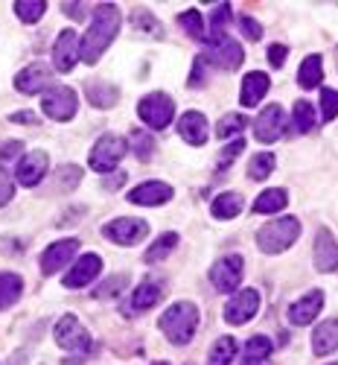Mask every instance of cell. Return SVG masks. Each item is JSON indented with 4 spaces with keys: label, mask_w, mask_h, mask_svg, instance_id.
Here are the masks:
<instances>
[{
    "label": "cell",
    "mask_w": 338,
    "mask_h": 365,
    "mask_svg": "<svg viewBox=\"0 0 338 365\" xmlns=\"http://www.w3.org/2000/svg\"><path fill=\"white\" fill-rule=\"evenodd\" d=\"M158 324L172 345H187V342H193L196 327H199V307L193 301H178L164 310Z\"/></svg>",
    "instance_id": "obj_2"
},
{
    "label": "cell",
    "mask_w": 338,
    "mask_h": 365,
    "mask_svg": "<svg viewBox=\"0 0 338 365\" xmlns=\"http://www.w3.org/2000/svg\"><path fill=\"white\" fill-rule=\"evenodd\" d=\"M239 29L245 33V38H248V41H260L263 38V24H257L248 15H239Z\"/></svg>",
    "instance_id": "obj_45"
},
{
    "label": "cell",
    "mask_w": 338,
    "mask_h": 365,
    "mask_svg": "<svg viewBox=\"0 0 338 365\" xmlns=\"http://www.w3.org/2000/svg\"><path fill=\"white\" fill-rule=\"evenodd\" d=\"M120 26H122V12L114 4H100L94 9V21H90L88 33L82 38V62L85 65H97L100 62L102 53L117 38Z\"/></svg>",
    "instance_id": "obj_1"
},
{
    "label": "cell",
    "mask_w": 338,
    "mask_h": 365,
    "mask_svg": "<svg viewBox=\"0 0 338 365\" xmlns=\"http://www.w3.org/2000/svg\"><path fill=\"white\" fill-rule=\"evenodd\" d=\"M268 354H271V339L268 336H251L242 348L239 362L242 365H260V362L268 359Z\"/></svg>",
    "instance_id": "obj_28"
},
{
    "label": "cell",
    "mask_w": 338,
    "mask_h": 365,
    "mask_svg": "<svg viewBox=\"0 0 338 365\" xmlns=\"http://www.w3.org/2000/svg\"><path fill=\"white\" fill-rule=\"evenodd\" d=\"M152 365H167V362H152Z\"/></svg>",
    "instance_id": "obj_53"
},
{
    "label": "cell",
    "mask_w": 338,
    "mask_h": 365,
    "mask_svg": "<svg viewBox=\"0 0 338 365\" xmlns=\"http://www.w3.org/2000/svg\"><path fill=\"white\" fill-rule=\"evenodd\" d=\"M79 255V240H58L41 255V272L44 275H56L58 269H65L68 263H73V257Z\"/></svg>",
    "instance_id": "obj_15"
},
{
    "label": "cell",
    "mask_w": 338,
    "mask_h": 365,
    "mask_svg": "<svg viewBox=\"0 0 338 365\" xmlns=\"http://www.w3.org/2000/svg\"><path fill=\"white\" fill-rule=\"evenodd\" d=\"M132 143H134V155H137L140 161H149L152 155H155V138L146 135L143 129L132 132Z\"/></svg>",
    "instance_id": "obj_39"
},
{
    "label": "cell",
    "mask_w": 338,
    "mask_h": 365,
    "mask_svg": "<svg viewBox=\"0 0 338 365\" xmlns=\"http://www.w3.org/2000/svg\"><path fill=\"white\" fill-rule=\"evenodd\" d=\"M297 237H300V222L295 217H280L257 231V246L263 255H280L295 246Z\"/></svg>",
    "instance_id": "obj_3"
},
{
    "label": "cell",
    "mask_w": 338,
    "mask_h": 365,
    "mask_svg": "<svg viewBox=\"0 0 338 365\" xmlns=\"http://www.w3.org/2000/svg\"><path fill=\"white\" fill-rule=\"evenodd\" d=\"M100 272H102V257L100 255H82V257H76V263L65 275V287L68 289H82V287H88L90 281H94Z\"/></svg>",
    "instance_id": "obj_17"
},
{
    "label": "cell",
    "mask_w": 338,
    "mask_h": 365,
    "mask_svg": "<svg viewBox=\"0 0 338 365\" xmlns=\"http://www.w3.org/2000/svg\"><path fill=\"white\" fill-rule=\"evenodd\" d=\"M286 132V111L283 106L278 103H271L263 108V114L254 120V135L260 143H274V140H280Z\"/></svg>",
    "instance_id": "obj_12"
},
{
    "label": "cell",
    "mask_w": 338,
    "mask_h": 365,
    "mask_svg": "<svg viewBox=\"0 0 338 365\" xmlns=\"http://www.w3.org/2000/svg\"><path fill=\"white\" fill-rule=\"evenodd\" d=\"M137 114L149 129H167L172 123V117H175V103H172L169 94L155 91V94H146L137 103Z\"/></svg>",
    "instance_id": "obj_6"
},
{
    "label": "cell",
    "mask_w": 338,
    "mask_h": 365,
    "mask_svg": "<svg viewBox=\"0 0 338 365\" xmlns=\"http://www.w3.org/2000/svg\"><path fill=\"white\" fill-rule=\"evenodd\" d=\"M47 170H50L47 152L44 149H33V152H26V155L18 161L15 178L21 181L23 187H36V185H41V178L47 175Z\"/></svg>",
    "instance_id": "obj_14"
},
{
    "label": "cell",
    "mask_w": 338,
    "mask_h": 365,
    "mask_svg": "<svg viewBox=\"0 0 338 365\" xmlns=\"http://www.w3.org/2000/svg\"><path fill=\"white\" fill-rule=\"evenodd\" d=\"M321 79H324V58L318 53L306 56L300 62V71H297V85L306 88V91H312V88L321 85Z\"/></svg>",
    "instance_id": "obj_26"
},
{
    "label": "cell",
    "mask_w": 338,
    "mask_h": 365,
    "mask_svg": "<svg viewBox=\"0 0 338 365\" xmlns=\"http://www.w3.org/2000/svg\"><path fill=\"white\" fill-rule=\"evenodd\" d=\"M236 356V339L233 336H222L213 342L210 348V356H207V365H231Z\"/></svg>",
    "instance_id": "obj_32"
},
{
    "label": "cell",
    "mask_w": 338,
    "mask_h": 365,
    "mask_svg": "<svg viewBox=\"0 0 338 365\" xmlns=\"http://www.w3.org/2000/svg\"><path fill=\"white\" fill-rule=\"evenodd\" d=\"M9 120H12V123H26V126H36L38 123V117L33 111H15Z\"/></svg>",
    "instance_id": "obj_49"
},
{
    "label": "cell",
    "mask_w": 338,
    "mask_h": 365,
    "mask_svg": "<svg viewBox=\"0 0 338 365\" xmlns=\"http://www.w3.org/2000/svg\"><path fill=\"white\" fill-rule=\"evenodd\" d=\"M18 152H21V143L18 140H9V143H4V146H0V158H12V155H18Z\"/></svg>",
    "instance_id": "obj_50"
},
{
    "label": "cell",
    "mask_w": 338,
    "mask_h": 365,
    "mask_svg": "<svg viewBox=\"0 0 338 365\" xmlns=\"http://www.w3.org/2000/svg\"><path fill=\"white\" fill-rule=\"evenodd\" d=\"M242 149H245V140H242V138L231 140V143H228V146L222 149V155H219V167H222V170H228V167H231V161H233V158L239 155Z\"/></svg>",
    "instance_id": "obj_46"
},
{
    "label": "cell",
    "mask_w": 338,
    "mask_h": 365,
    "mask_svg": "<svg viewBox=\"0 0 338 365\" xmlns=\"http://www.w3.org/2000/svg\"><path fill=\"white\" fill-rule=\"evenodd\" d=\"M82 58V38L76 36V29H61L56 44H53V65L58 73H70L76 62Z\"/></svg>",
    "instance_id": "obj_11"
},
{
    "label": "cell",
    "mask_w": 338,
    "mask_h": 365,
    "mask_svg": "<svg viewBox=\"0 0 338 365\" xmlns=\"http://www.w3.org/2000/svg\"><path fill=\"white\" fill-rule=\"evenodd\" d=\"M242 272H245V260L239 255H225L210 266V284L216 292H233L239 289Z\"/></svg>",
    "instance_id": "obj_9"
},
{
    "label": "cell",
    "mask_w": 338,
    "mask_h": 365,
    "mask_svg": "<svg viewBox=\"0 0 338 365\" xmlns=\"http://www.w3.org/2000/svg\"><path fill=\"white\" fill-rule=\"evenodd\" d=\"M21 292H23L21 275H15V272H0V310L12 307V304L21 298Z\"/></svg>",
    "instance_id": "obj_29"
},
{
    "label": "cell",
    "mask_w": 338,
    "mask_h": 365,
    "mask_svg": "<svg viewBox=\"0 0 338 365\" xmlns=\"http://www.w3.org/2000/svg\"><path fill=\"white\" fill-rule=\"evenodd\" d=\"M178 24H181V29H184V33H187L190 38H196V41L204 38V21H201V12H199V9L181 12V15H178Z\"/></svg>",
    "instance_id": "obj_35"
},
{
    "label": "cell",
    "mask_w": 338,
    "mask_h": 365,
    "mask_svg": "<svg viewBox=\"0 0 338 365\" xmlns=\"http://www.w3.org/2000/svg\"><path fill=\"white\" fill-rule=\"evenodd\" d=\"M248 126V120H245L242 114H225L219 120V126H216V138H231V135H242V129Z\"/></svg>",
    "instance_id": "obj_37"
},
{
    "label": "cell",
    "mask_w": 338,
    "mask_h": 365,
    "mask_svg": "<svg viewBox=\"0 0 338 365\" xmlns=\"http://www.w3.org/2000/svg\"><path fill=\"white\" fill-rule=\"evenodd\" d=\"M292 123H295V132H312L315 129V108L306 103V100H297L295 108H292Z\"/></svg>",
    "instance_id": "obj_33"
},
{
    "label": "cell",
    "mask_w": 338,
    "mask_h": 365,
    "mask_svg": "<svg viewBox=\"0 0 338 365\" xmlns=\"http://www.w3.org/2000/svg\"><path fill=\"white\" fill-rule=\"evenodd\" d=\"M161 298H164L161 281H155V278L143 281V284L134 289V295H132V313H146V310H152Z\"/></svg>",
    "instance_id": "obj_24"
},
{
    "label": "cell",
    "mask_w": 338,
    "mask_h": 365,
    "mask_svg": "<svg viewBox=\"0 0 338 365\" xmlns=\"http://www.w3.org/2000/svg\"><path fill=\"white\" fill-rule=\"evenodd\" d=\"M260 365H268V362H260Z\"/></svg>",
    "instance_id": "obj_54"
},
{
    "label": "cell",
    "mask_w": 338,
    "mask_h": 365,
    "mask_svg": "<svg viewBox=\"0 0 338 365\" xmlns=\"http://www.w3.org/2000/svg\"><path fill=\"white\" fill-rule=\"evenodd\" d=\"M178 135L187 140L190 146H204L210 138V126H207V117L201 111H184L178 120Z\"/></svg>",
    "instance_id": "obj_19"
},
{
    "label": "cell",
    "mask_w": 338,
    "mask_h": 365,
    "mask_svg": "<svg viewBox=\"0 0 338 365\" xmlns=\"http://www.w3.org/2000/svg\"><path fill=\"white\" fill-rule=\"evenodd\" d=\"M335 348H338V319H327L312 333V354L315 356H329Z\"/></svg>",
    "instance_id": "obj_23"
},
{
    "label": "cell",
    "mask_w": 338,
    "mask_h": 365,
    "mask_svg": "<svg viewBox=\"0 0 338 365\" xmlns=\"http://www.w3.org/2000/svg\"><path fill=\"white\" fill-rule=\"evenodd\" d=\"M85 91H88V100H90V106H97V108H111V106H117V100H120V91H117V85H111V82H105V79H90L88 85H85Z\"/></svg>",
    "instance_id": "obj_25"
},
{
    "label": "cell",
    "mask_w": 338,
    "mask_h": 365,
    "mask_svg": "<svg viewBox=\"0 0 338 365\" xmlns=\"http://www.w3.org/2000/svg\"><path fill=\"white\" fill-rule=\"evenodd\" d=\"M286 56H289V47H283V44H271V47H268V62H271V68H283Z\"/></svg>",
    "instance_id": "obj_48"
},
{
    "label": "cell",
    "mask_w": 338,
    "mask_h": 365,
    "mask_svg": "<svg viewBox=\"0 0 338 365\" xmlns=\"http://www.w3.org/2000/svg\"><path fill=\"white\" fill-rule=\"evenodd\" d=\"M12 196H15V181H12V175L6 170H0V207L9 205Z\"/></svg>",
    "instance_id": "obj_47"
},
{
    "label": "cell",
    "mask_w": 338,
    "mask_h": 365,
    "mask_svg": "<svg viewBox=\"0 0 338 365\" xmlns=\"http://www.w3.org/2000/svg\"><path fill=\"white\" fill-rule=\"evenodd\" d=\"M268 88H271V79H268L265 73H260V71L248 73V76L242 79V94H239L242 106H245V108L260 106V100L268 94Z\"/></svg>",
    "instance_id": "obj_22"
},
{
    "label": "cell",
    "mask_w": 338,
    "mask_h": 365,
    "mask_svg": "<svg viewBox=\"0 0 338 365\" xmlns=\"http://www.w3.org/2000/svg\"><path fill=\"white\" fill-rule=\"evenodd\" d=\"M15 88L21 91V94H44V91L53 88V71L41 62L29 65L15 76Z\"/></svg>",
    "instance_id": "obj_16"
},
{
    "label": "cell",
    "mask_w": 338,
    "mask_h": 365,
    "mask_svg": "<svg viewBox=\"0 0 338 365\" xmlns=\"http://www.w3.org/2000/svg\"><path fill=\"white\" fill-rule=\"evenodd\" d=\"M169 199H172V187L167 185V181H143V185H137L129 193V202L132 205H146V207L167 205Z\"/></svg>",
    "instance_id": "obj_21"
},
{
    "label": "cell",
    "mask_w": 338,
    "mask_h": 365,
    "mask_svg": "<svg viewBox=\"0 0 338 365\" xmlns=\"http://www.w3.org/2000/svg\"><path fill=\"white\" fill-rule=\"evenodd\" d=\"M329 365H338V362H329Z\"/></svg>",
    "instance_id": "obj_55"
},
{
    "label": "cell",
    "mask_w": 338,
    "mask_h": 365,
    "mask_svg": "<svg viewBox=\"0 0 338 365\" xmlns=\"http://www.w3.org/2000/svg\"><path fill=\"white\" fill-rule=\"evenodd\" d=\"M210 210H213V217L216 220H233V217H239V210H242V196L239 193H219L216 199H213Z\"/></svg>",
    "instance_id": "obj_30"
},
{
    "label": "cell",
    "mask_w": 338,
    "mask_h": 365,
    "mask_svg": "<svg viewBox=\"0 0 338 365\" xmlns=\"http://www.w3.org/2000/svg\"><path fill=\"white\" fill-rule=\"evenodd\" d=\"M207 68H210V62H207V58L204 56H199L196 58V62H193V73H190V88H201L204 82H207Z\"/></svg>",
    "instance_id": "obj_44"
},
{
    "label": "cell",
    "mask_w": 338,
    "mask_h": 365,
    "mask_svg": "<svg viewBox=\"0 0 338 365\" xmlns=\"http://www.w3.org/2000/svg\"><path fill=\"white\" fill-rule=\"evenodd\" d=\"M321 310H324V292L321 289H312V292H306L303 298H297L292 307H289V322L295 327H306L310 322L318 319Z\"/></svg>",
    "instance_id": "obj_18"
},
{
    "label": "cell",
    "mask_w": 338,
    "mask_h": 365,
    "mask_svg": "<svg viewBox=\"0 0 338 365\" xmlns=\"http://www.w3.org/2000/svg\"><path fill=\"white\" fill-rule=\"evenodd\" d=\"M126 284H129V275H111L105 284H100V287L94 289V298H111V295H117V292L126 289Z\"/></svg>",
    "instance_id": "obj_42"
},
{
    "label": "cell",
    "mask_w": 338,
    "mask_h": 365,
    "mask_svg": "<svg viewBox=\"0 0 338 365\" xmlns=\"http://www.w3.org/2000/svg\"><path fill=\"white\" fill-rule=\"evenodd\" d=\"M132 21H134V29H137V33H149V36H161V24L155 21V15H152V12H146V9H134Z\"/></svg>",
    "instance_id": "obj_41"
},
{
    "label": "cell",
    "mask_w": 338,
    "mask_h": 365,
    "mask_svg": "<svg viewBox=\"0 0 338 365\" xmlns=\"http://www.w3.org/2000/svg\"><path fill=\"white\" fill-rule=\"evenodd\" d=\"M41 108L47 117H53L56 123H68V120L76 117V108H79V97L76 91L68 88V85H53L50 91H44V100H41Z\"/></svg>",
    "instance_id": "obj_5"
},
{
    "label": "cell",
    "mask_w": 338,
    "mask_h": 365,
    "mask_svg": "<svg viewBox=\"0 0 338 365\" xmlns=\"http://www.w3.org/2000/svg\"><path fill=\"white\" fill-rule=\"evenodd\" d=\"M210 65H216L222 71H236L242 65V58H245V50L225 33V36H216V38H210L207 41V50L201 53Z\"/></svg>",
    "instance_id": "obj_8"
},
{
    "label": "cell",
    "mask_w": 338,
    "mask_h": 365,
    "mask_svg": "<svg viewBox=\"0 0 338 365\" xmlns=\"http://www.w3.org/2000/svg\"><path fill=\"white\" fill-rule=\"evenodd\" d=\"M260 310V292L257 289H239L225 304V322L228 324H248Z\"/></svg>",
    "instance_id": "obj_13"
},
{
    "label": "cell",
    "mask_w": 338,
    "mask_h": 365,
    "mask_svg": "<svg viewBox=\"0 0 338 365\" xmlns=\"http://www.w3.org/2000/svg\"><path fill=\"white\" fill-rule=\"evenodd\" d=\"M312 260H315V269L318 272H335L338 269V242H335V237L327 228H321L315 234Z\"/></svg>",
    "instance_id": "obj_20"
},
{
    "label": "cell",
    "mask_w": 338,
    "mask_h": 365,
    "mask_svg": "<svg viewBox=\"0 0 338 365\" xmlns=\"http://www.w3.org/2000/svg\"><path fill=\"white\" fill-rule=\"evenodd\" d=\"M175 246H178V234H161L152 246L146 249V255H143V260L146 263H158V260H164V257H169V252H175Z\"/></svg>",
    "instance_id": "obj_31"
},
{
    "label": "cell",
    "mask_w": 338,
    "mask_h": 365,
    "mask_svg": "<svg viewBox=\"0 0 338 365\" xmlns=\"http://www.w3.org/2000/svg\"><path fill=\"white\" fill-rule=\"evenodd\" d=\"M122 181H126V173H117L114 178H108V181H105V187H108V190H117V187L122 185Z\"/></svg>",
    "instance_id": "obj_51"
},
{
    "label": "cell",
    "mask_w": 338,
    "mask_h": 365,
    "mask_svg": "<svg viewBox=\"0 0 338 365\" xmlns=\"http://www.w3.org/2000/svg\"><path fill=\"white\" fill-rule=\"evenodd\" d=\"M65 12H68L70 18H76V21L85 15V9H82V6H70V4H65Z\"/></svg>",
    "instance_id": "obj_52"
},
{
    "label": "cell",
    "mask_w": 338,
    "mask_h": 365,
    "mask_svg": "<svg viewBox=\"0 0 338 365\" xmlns=\"http://www.w3.org/2000/svg\"><path fill=\"white\" fill-rule=\"evenodd\" d=\"M321 117L327 120V123L332 117H338V91L335 88H324L321 91Z\"/></svg>",
    "instance_id": "obj_43"
},
{
    "label": "cell",
    "mask_w": 338,
    "mask_h": 365,
    "mask_svg": "<svg viewBox=\"0 0 338 365\" xmlns=\"http://www.w3.org/2000/svg\"><path fill=\"white\" fill-rule=\"evenodd\" d=\"M126 149H129V143L122 140L120 135H102L97 143H94V149H90V155H88V164H90V170H97V173H114L117 170V164L122 161V155H126Z\"/></svg>",
    "instance_id": "obj_4"
},
{
    "label": "cell",
    "mask_w": 338,
    "mask_h": 365,
    "mask_svg": "<svg viewBox=\"0 0 338 365\" xmlns=\"http://www.w3.org/2000/svg\"><path fill=\"white\" fill-rule=\"evenodd\" d=\"M44 12H47V4H44V0H18V4H15V15H18L23 24H36V21H41Z\"/></svg>",
    "instance_id": "obj_36"
},
{
    "label": "cell",
    "mask_w": 338,
    "mask_h": 365,
    "mask_svg": "<svg viewBox=\"0 0 338 365\" xmlns=\"http://www.w3.org/2000/svg\"><path fill=\"white\" fill-rule=\"evenodd\" d=\"M274 164H278V158H274L271 152H257V155L251 158V164H248V178H251V181L268 178V175L274 173Z\"/></svg>",
    "instance_id": "obj_34"
},
{
    "label": "cell",
    "mask_w": 338,
    "mask_h": 365,
    "mask_svg": "<svg viewBox=\"0 0 338 365\" xmlns=\"http://www.w3.org/2000/svg\"><path fill=\"white\" fill-rule=\"evenodd\" d=\"M146 234H149V222L134 217H117L102 225V237L111 240L114 246H137L140 240H146Z\"/></svg>",
    "instance_id": "obj_7"
},
{
    "label": "cell",
    "mask_w": 338,
    "mask_h": 365,
    "mask_svg": "<svg viewBox=\"0 0 338 365\" xmlns=\"http://www.w3.org/2000/svg\"><path fill=\"white\" fill-rule=\"evenodd\" d=\"M289 205V193L283 187H268L257 196L254 202V214H280V210Z\"/></svg>",
    "instance_id": "obj_27"
},
{
    "label": "cell",
    "mask_w": 338,
    "mask_h": 365,
    "mask_svg": "<svg viewBox=\"0 0 338 365\" xmlns=\"http://www.w3.org/2000/svg\"><path fill=\"white\" fill-rule=\"evenodd\" d=\"M228 24H231V6H228V4H222V6L213 9V15H210V38L225 36Z\"/></svg>",
    "instance_id": "obj_40"
},
{
    "label": "cell",
    "mask_w": 338,
    "mask_h": 365,
    "mask_svg": "<svg viewBox=\"0 0 338 365\" xmlns=\"http://www.w3.org/2000/svg\"><path fill=\"white\" fill-rule=\"evenodd\" d=\"M56 345L70 354H88L90 351V333L82 327L76 316H61L56 324Z\"/></svg>",
    "instance_id": "obj_10"
},
{
    "label": "cell",
    "mask_w": 338,
    "mask_h": 365,
    "mask_svg": "<svg viewBox=\"0 0 338 365\" xmlns=\"http://www.w3.org/2000/svg\"><path fill=\"white\" fill-rule=\"evenodd\" d=\"M79 181H82V170L73 167V164H65V167L56 170V187L58 190H73Z\"/></svg>",
    "instance_id": "obj_38"
}]
</instances>
